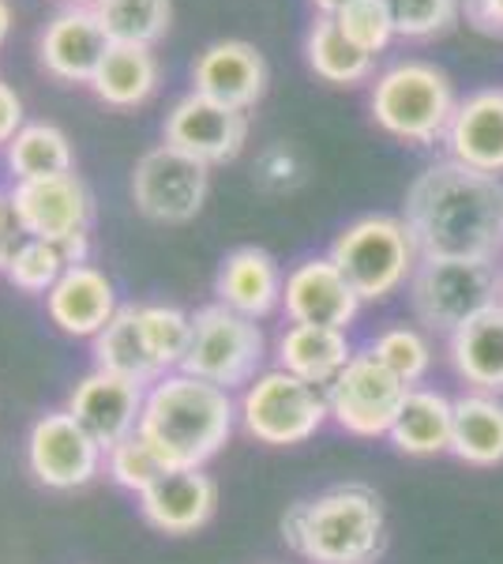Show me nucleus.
I'll return each instance as SVG.
<instances>
[{"label":"nucleus","instance_id":"obj_9","mask_svg":"<svg viewBox=\"0 0 503 564\" xmlns=\"http://www.w3.org/2000/svg\"><path fill=\"white\" fill-rule=\"evenodd\" d=\"M324 395L338 430L361 436V441H376V436L391 433V425H395L402 403L409 395V384L383 366L376 354L364 350L353 354L350 366L324 388Z\"/></svg>","mask_w":503,"mask_h":564},{"label":"nucleus","instance_id":"obj_33","mask_svg":"<svg viewBox=\"0 0 503 564\" xmlns=\"http://www.w3.org/2000/svg\"><path fill=\"white\" fill-rule=\"evenodd\" d=\"M64 271H68V263H64L57 241L23 238L12 263H8L4 279L26 297H45L53 286H57V279L64 275Z\"/></svg>","mask_w":503,"mask_h":564},{"label":"nucleus","instance_id":"obj_40","mask_svg":"<svg viewBox=\"0 0 503 564\" xmlns=\"http://www.w3.org/2000/svg\"><path fill=\"white\" fill-rule=\"evenodd\" d=\"M12 23H15V12L8 0H0V45L8 42V34H12Z\"/></svg>","mask_w":503,"mask_h":564},{"label":"nucleus","instance_id":"obj_15","mask_svg":"<svg viewBox=\"0 0 503 564\" xmlns=\"http://www.w3.org/2000/svg\"><path fill=\"white\" fill-rule=\"evenodd\" d=\"M361 297L335 268L331 257H308L286 271V290H282V313L289 324H319L350 332V324L361 313Z\"/></svg>","mask_w":503,"mask_h":564},{"label":"nucleus","instance_id":"obj_19","mask_svg":"<svg viewBox=\"0 0 503 564\" xmlns=\"http://www.w3.org/2000/svg\"><path fill=\"white\" fill-rule=\"evenodd\" d=\"M117 286L95 263H76L57 279V286L45 294V313L57 332L72 339H95L117 316Z\"/></svg>","mask_w":503,"mask_h":564},{"label":"nucleus","instance_id":"obj_27","mask_svg":"<svg viewBox=\"0 0 503 564\" xmlns=\"http://www.w3.org/2000/svg\"><path fill=\"white\" fill-rule=\"evenodd\" d=\"M12 181H39V177H61L76 170V151H72L68 132L53 121H26L15 140L4 148Z\"/></svg>","mask_w":503,"mask_h":564},{"label":"nucleus","instance_id":"obj_37","mask_svg":"<svg viewBox=\"0 0 503 564\" xmlns=\"http://www.w3.org/2000/svg\"><path fill=\"white\" fill-rule=\"evenodd\" d=\"M300 181H305V162L294 151V143H271V148L260 151V159H255V185L263 193H294Z\"/></svg>","mask_w":503,"mask_h":564},{"label":"nucleus","instance_id":"obj_2","mask_svg":"<svg viewBox=\"0 0 503 564\" xmlns=\"http://www.w3.org/2000/svg\"><path fill=\"white\" fill-rule=\"evenodd\" d=\"M237 430L233 391L207 384L192 372H166L147 388L140 436L166 463V470L207 467Z\"/></svg>","mask_w":503,"mask_h":564},{"label":"nucleus","instance_id":"obj_35","mask_svg":"<svg viewBox=\"0 0 503 564\" xmlns=\"http://www.w3.org/2000/svg\"><path fill=\"white\" fill-rule=\"evenodd\" d=\"M402 39H436L462 15V0H383Z\"/></svg>","mask_w":503,"mask_h":564},{"label":"nucleus","instance_id":"obj_36","mask_svg":"<svg viewBox=\"0 0 503 564\" xmlns=\"http://www.w3.org/2000/svg\"><path fill=\"white\" fill-rule=\"evenodd\" d=\"M335 20L342 26L346 39L361 53H369V57L383 53L391 39H395V23H391V12L383 0H350V4L338 8Z\"/></svg>","mask_w":503,"mask_h":564},{"label":"nucleus","instance_id":"obj_8","mask_svg":"<svg viewBox=\"0 0 503 564\" xmlns=\"http://www.w3.org/2000/svg\"><path fill=\"white\" fill-rule=\"evenodd\" d=\"M263 366H267V335L260 321L218 302L192 313V343L181 372H192L226 391H244Z\"/></svg>","mask_w":503,"mask_h":564},{"label":"nucleus","instance_id":"obj_22","mask_svg":"<svg viewBox=\"0 0 503 564\" xmlns=\"http://www.w3.org/2000/svg\"><path fill=\"white\" fill-rule=\"evenodd\" d=\"M353 347L350 335L338 327L319 324H289L274 339V366L294 372V377L308 380L316 388H327L331 380L350 366Z\"/></svg>","mask_w":503,"mask_h":564},{"label":"nucleus","instance_id":"obj_42","mask_svg":"<svg viewBox=\"0 0 503 564\" xmlns=\"http://www.w3.org/2000/svg\"><path fill=\"white\" fill-rule=\"evenodd\" d=\"M313 4H316V12H319V15H335L338 8L350 4V0H313Z\"/></svg>","mask_w":503,"mask_h":564},{"label":"nucleus","instance_id":"obj_38","mask_svg":"<svg viewBox=\"0 0 503 564\" xmlns=\"http://www.w3.org/2000/svg\"><path fill=\"white\" fill-rule=\"evenodd\" d=\"M462 12L473 31L503 39V0H462Z\"/></svg>","mask_w":503,"mask_h":564},{"label":"nucleus","instance_id":"obj_17","mask_svg":"<svg viewBox=\"0 0 503 564\" xmlns=\"http://www.w3.org/2000/svg\"><path fill=\"white\" fill-rule=\"evenodd\" d=\"M109 50V34L98 23L95 8H61L39 34V65L45 76L61 84H87L95 79Z\"/></svg>","mask_w":503,"mask_h":564},{"label":"nucleus","instance_id":"obj_18","mask_svg":"<svg viewBox=\"0 0 503 564\" xmlns=\"http://www.w3.org/2000/svg\"><path fill=\"white\" fill-rule=\"evenodd\" d=\"M218 508V481L204 467L196 470H166L151 489L140 494V516L154 531L185 539L210 523Z\"/></svg>","mask_w":503,"mask_h":564},{"label":"nucleus","instance_id":"obj_34","mask_svg":"<svg viewBox=\"0 0 503 564\" xmlns=\"http://www.w3.org/2000/svg\"><path fill=\"white\" fill-rule=\"evenodd\" d=\"M162 475H166V463L154 456V448L140 433L113 444V448L106 452V478L113 481L117 489H124V494L140 497L143 489H151Z\"/></svg>","mask_w":503,"mask_h":564},{"label":"nucleus","instance_id":"obj_5","mask_svg":"<svg viewBox=\"0 0 503 564\" xmlns=\"http://www.w3.org/2000/svg\"><path fill=\"white\" fill-rule=\"evenodd\" d=\"M327 257L361 302H383L414 279L420 252L402 215H361L331 241Z\"/></svg>","mask_w":503,"mask_h":564},{"label":"nucleus","instance_id":"obj_25","mask_svg":"<svg viewBox=\"0 0 503 564\" xmlns=\"http://www.w3.org/2000/svg\"><path fill=\"white\" fill-rule=\"evenodd\" d=\"M162 65L151 53V45H128V42H109L102 65H98L90 90L113 109H135L158 90Z\"/></svg>","mask_w":503,"mask_h":564},{"label":"nucleus","instance_id":"obj_39","mask_svg":"<svg viewBox=\"0 0 503 564\" xmlns=\"http://www.w3.org/2000/svg\"><path fill=\"white\" fill-rule=\"evenodd\" d=\"M23 124H26L23 121V98L15 95L12 84H4V79H0V148H8Z\"/></svg>","mask_w":503,"mask_h":564},{"label":"nucleus","instance_id":"obj_26","mask_svg":"<svg viewBox=\"0 0 503 564\" xmlns=\"http://www.w3.org/2000/svg\"><path fill=\"white\" fill-rule=\"evenodd\" d=\"M451 452L470 467H500L503 463V395L466 391L455 399Z\"/></svg>","mask_w":503,"mask_h":564},{"label":"nucleus","instance_id":"obj_13","mask_svg":"<svg viewBox=\"0 0 503 564\" xmlns=\"http://www.w3.org/2000/svg\"><path fill=\"white\" fill-rule=\"evenodd\" d=\"M8 207L23 238L64 241L68 234H84L90 226V193L76 174L12 181Z\"/></svg>","mask_w":503,"mask_h":564},{"label":"nucleus","instance_id":"obj_14","mask_svg":"<svg viewBox=\"0 0 503 564\" xmlns=\"http://www.w3.org/2000/svg\"><path fill=\"white\" fill-rule=\"evenodd\" d=\"M143 403H147V388L143 384L113 377V372H106V369H90L87 377H79L76 388L68 391L64 411L76 417V422L109 452L113 444L140 433Z\"/></svg>","mask_w":503,"mask_h":564},{"label":"nucleus","instance_id":"obj_20","mask_svg":"<svg viewBox=\"0 0 503 564\" xmlns=\"http://www.w3.org/2000/svg\"><path fill=\"white\" fill-rule=\"evenodd\" d=\"M282 290H286V275H282L278 260L260 245H241V249L226 252L215 275V297L218 305L233 308L241 316L263 321V316L282 308Z\"/></svg>","mask_w":503,"mask_h":564},{"label":"nucleus","instance_id":"obj_10","mask_svg":"<svg viewBox=\"0 0 503 564\" xmlns=\"http://www.w3.org/2000/svg\"><path fill=\"white\" fill-rule=\"evenodd\" d=\"M210 166L192 154L158 143L143 151L132 170V204L135 212L162 226H185L207 204Z\"/></svg>","mask_w":503,"mask_h":564},{"label":"nucleus","instance_id":"obj_24","mask_svg":"<svg viewBox=\"0 0 503 564\" xmlns=\"http://www.w3.org/2000/svg\"><path fill=\"white\" fill-rule=\"evenodd\" d=\"M451 433H455V399H447L436 388H409L387 441L395 444V452H402V456L433 459L451 452Z\"/></svg>","mask_w":503,"mask_h":564},{"label":"nucleus","instance_id":"obj_16","mask_svg":"<svg viewBox=\"0 0 503 564\" xmlns=\"http://www.w3.org/2000/svg\"><path fill=\"white\" fill-rule=\"evenodd\" d=\"M267 76L263 53L244 39H218L192 61V90L244 113L263 98Z\"/></svg>","mask_w":503,"mask_h":564},{"label":"nucleus","instance_id":"obj_43","mask_svg":"<svg viewBox=\"0 0 503 564\" xmlns=\"http://www.w3.org/2000/svg\"><path fill=\"white\" fill-rule=\"evenodd\" d=\"M64 4H68V8H90L95 0H64Z\"/></svg>","mask_w":503,"mask_h":564},{"label":"nucleus","instance_id":"obj_11","mask_svg":"<svg viewBox=\"0 0 503 564\" xmlns=\"http://www.w3.org/2000/svg\"><path fill=\"white\" fill-rule=\"evenodd\" d=\"M26 470L53 494H76L106 470V448L61 406L26 433Z\"/></svg>","mask_w":503,"mask_h":564},{"label":"nucleus","instance_id":"obj_29","mask_svg":"<svg viewBox=\"0 0 503 564\" xmlns=\"http://www.w3.org/2000/svg\"><path fill=\"white\" fill-rule=\"evenodd\" d=\"M308 68L331 87H357L372 76V57L346 39L335 15H316L305 39Z\"/></svg>","mask_w":503,"mask_h":564},{"label":"nucleus","instance_id":"obj_32","mask_svg":"<svg viewBox=\"0 0 503 564\" xmlns=\"http://www.w3.org/2000/svg\"><path fill=\"white\" fill-rule=\"evenodd\" d=\"M369 354H376L383 366L395 372L398 380H406L409 388H417L428 377V369H433V343L425 339V332L406 324L383 327L376 339L369 343Z\"/></svg>","mask_w":503,"mask_h":564},{"label":"nucleus","instance_id":"obj_4","mask_svg":"<svg viewBox=\"0 0 503 564\" xmlns=\"http://www.w3.org/2000/svg\"><path fill=\"white\" fill-rule=\"evenodd\" d=\"M369 106L372 121L387 135L428 148L447 135L459 98H455V87L444 68L428 65V61H398L376 76Z\"/></svg>","mask_w":503,"mask_h":564},{"label":"nucleus","instance_id":"obj_6","mask_svg":"<svg viewBox=\"0 0 503 564\" xmlns=\"http://www.w3.org/2000/svg\"><path fill=\"white\" fill-rule=\"evenodd\" d=\"M503 302V271L496 260L420 257L409 279V305L425 332L455 335L484 308Z\"/></svg>","mask_w":503,"mask_h":564},{"label":"nucleus","instance_id":"obj_28","mask_svg":"<svg viewBox=\"0 0 503 564\" xmlns=\"http://www.w3.org/2000/svg\"><path fill=\"white\" fill-rule=\"evenodd\" d=\"M90 354H95V369H106L113 377L135 380V384L151 388L158 377L147 347H143L140 324H135V305H121L117 316L109 321L102 332L90 339Z\"/></svg>","mask_w":503,"mask_h":564},{"label":"nucleus","instance_id":"obj_30","mask_svg":"<svg viewBox=\"0 0 503 564\" xmlns=\"http://www.w3.org/2000/svg\"><path fill=\"white\" fill-rule=\"evenodd\" d=\"M135 324H140L143 347H147L158 377L185 366V354L192 343V313L166 302H140L135 305Z\"/></svg>","mask_w":503,"mask_h":564},{"label":"nucleus","instance_id":"obj_23","mask_svg":"<svg viewBox=\"0 0 503 564\" xmlns=\"http://www.w3.org/2000/svg\"><path fill=\"white\" fill-rule=\"evenodd\" d=\"M447 358L470 391L503 395V302L447 335Z\"/></svg>","mask_w":503,"mask_h":564},{"label":"nucleus","instance_id":"obj_41","mask_svg":"<svg viewBox=\"0 0 503 564\" xmlns=\"http://www.w3.org/2000/svg\"><path fill=\"white\" fill-rule=\"evenodd\" d=\"M15 223H12V207H8V196H0V238L4 234H12Z\"/></svg>","mask_w":503,"mask_h":564},{"label":"nucleus","instance_id":"obj_21","mask_svg":"<svg viewBox=\"0 0 503 564\" xmlns=\"http://www.w3.org/2000/svg\"><path fill=\"white\" fill-rule=\"evenodd\" d=\"M444 143L455 162L478 174L503 177V90L489 87L459 102Z\"/></svg>","mask_w":503,"mask_h":564},{"label":"nucleus","instance_id":"obj_7","mask_svg":"<svg viewBox=\"0 0 503 564\" xmlns=\"http://www.w3.org/2000/svg\"><path fill=\"white\" fill-rule=\"evenodd\" d=\"M331 422L324 388L286 369H263L237 395V425L267 448H297Z\"/></svg>","mask_w":503,"mask_h":564},{"label":"nucleus","instance_id":"obj_3","mask_svg":"<svg viewBox=\"0 0 503 564\" xmlns=\"http://www.w3.org/2000/svg\"><path fill=\"white\" fill-rule=\"evenodd\" d=\"M282 542L308 564H376L387 550V512L372 486L342 481L294 500L282 516Z\"/></svg>","mask_w":503,"mask_h":564},{"label":"nucleus","instance_id":"obj_12","mask_svg":"<svg viewBox=\"0 0 503 564\" xmlns=\"http://www.w3.org/2000/svg\"><path fill=\"white\" fill-rule=\"evenodd\" d=\"M162 143L207 162V166L233 162L249 143V113L215 102L199 90H188L170 106L166 124H162Z\"/></svg>","mask_w":503,"mask_h":564},{"label":"nucleus","instance_id":"obj_31","mask_svg":"<svg viewBox=\"0 0 503 564\" xmlns=\"http://www.w3.org/2000/svg\"><path fill=\"white\" fill-rule=\"evenodd\" d=\"M90 8L106 26L109 42L154 45L166 39L173 23V0H95Z\"/></svg>","mask_w":503,"mask_h":564},{"label":"nucleus","instance_id":"obj_1","mask_svg":"<svg viewBox=\"0 0 503 564\" xmlns=\"http://www.w3.org/2000/svg\"><path fill=\"white\" fill-rule=\"evenodd\" d=\"M402 223L420 257L500 260L503 252V181L447 159L420 170L406 188Z\"/></svg>","mask_w":503,"mask_h":564}]
</instances>
